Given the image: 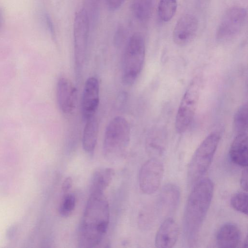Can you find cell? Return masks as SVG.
<instances>
[{
	"instance_id": "obj_1",
	"label": "cell",
	"mask_w": 248,
	"mask_h": 248,
	"mask_svg": "<svg viewBox=\"0 0 248 248\" xmlns=\"http://www.w3.org/2000/svg\"><path fill=\"white\" fill-rule=\"evenodd\" d=\"M109 219V206L104 193H90L78 227V247L99 245L107 233Z\"/></svg>"
},
{
	"instance_id": "obj_2",
	"label": "cell",
	"mask_w": 248,
	"mask_h": 248,
	"mask_svg": "<svg viewBox=\"0 0 248 248\" xmlns=\"http://www.w3.org/2000/svg\"><path fill=\"white\" fill-rule=\"evenodd\" d=\"M214 184L208 178L197 182L189 195L183 217L184 233L189 246L197 243L200 232L210 207Z\"/></svg>"
},
{
	"instance_id": "obj_3",
	"label": "cell",
	"mask_w": 248,
	"mask_h": 248,
	"mask_svg": "<svg viewBox=\"0 0 248 248\" xmlns=\"http://www.w3.org/2000/svg\"><path fill=\"white\" fill-rule=\"evenodd\" d=\"M130 137V128L124 117L114 118L107 125L103 142V153L108 161L115 162L123 157Z\"/></svg>"
},
{
	"instance_id": "obj_4",
	"label": "cell",
	"mask_w": 248,
	"mask_h": 248,
	"mask_svg": "<svg viewBox=\"0 0 248 248\" xmlns=\"http://www.w3.org/2000/svg\"><path fill=\"white\" fill-rule=\"evenodd\" d=\"M220 139V133H210L200 143L189 162L187 173V182L194 185L208 170Z\"/></svg>"
},
{
	"instance_id": "obj_5",
	"label": "cell",
	"mask_w": 248,
	"mask_h": 248,
	"mask_svg": "<svg viewBox=\"0 0 248 248\" xmlns=\"http://www.w3.org/2000/svg\"><path fill=\"white\" fill-rule=\"evenodd\" d=\"M145 57V39L142 34L135 32L129 39L124 55L122 79L126 85L133 84L143 68Z\"/></svg>"
},
{
	"instance_id": "obj_6",
	"label": "cell",
	"mask_w": 248,
	"mask_h": 248,
	"mask_svg": "<svg viewBox=\"0 0 248 248\" xmlns=\"http://www.w3.org/2000/svg\"><path fill=\"white\" fill-rule=\"evenodd\" d=\"M202 83L201 76H196L190 81L183 95L175 120V128L178 134L185 133L193 120L198 107Z\"/></svg>"
},
{
	"instance_id": "obj_7",
	"label": "cell",
	"mask_w": 248,
	"mask_h": 248,
	"mask_svg": "<svg viewBox=\"0 0 248 248\" xmlns=\"http://www.w3.org/2000/svg\"><path fill=\"white\" fill-rule=\"evenodd\" d=\"M89 30L90 18L87 11L81 8L75 15L73 25L75 62L79 69L85 59Z\"/></svg>"
},
{
	"instance_id": "obj_8",
	"label": "cell",
	"mask_w": 248,
	"mask_h": 248,
	"mask_svg": "<svg viewBox=\"0 0 248 248\" xmlns=\"http://www.w3.org/2000/svg\"><path fill=\"white\" fill-rule=\"evenodd\" d=\"M247 10L242 7L234 6L224 14L217 27L216 38L219 41H226L239 34L245 22Z\"/></svg>"
},
{
	"instance_id": "obj_9",
	"label": "cell",
	"mask_w": 248,
	"mask_h": 248,
	"mask_svg": "<svg viewBox=\"0 0 248 248\" xmlns=\"http://www.w3.org/2000/svg\"><path fill=\"white\" fill-rule=\"evenodd\" d=\"M164 173V167L161 161L153 157L144 163L139 174L140 190L145 194L155 192L160 185Z\"/></svg>"
},
{
	"instance_id": "obj_10",
	"label": "cell",
	"mask_w": 248,
	"mask_h": 248,
	"mask_svg": "<svg viewBox=\"0 0 248 248\" xmlns=\"http://www.w3.org/2000/svg\"><path fill=\"white\" fill-rule=\"evenodd\" d=\"M198 28L196 17L186 14L178 20L173 30L172 38L178 46H184L189 44L195 38Z\"/></svg>"
},
{
	"instance_id": "obj_11",
	"label": "cell",
	"mask_w": 248,
	"mask_h": 248,
	"mask_svg": "<svg viewBox=\"0 0 248 248\" xmlns=\"http://www.w3.org/2000/svg\"><path fill=\"white\" fill-rule=\"evenodd\" d=\"M99 102V85L95 77H90L86 81L81 99V114L86 121L94 116Z\"/></svg>"
},
{
	"instance_id": "obj_12",
	"label": "cell",
	"mask_w": 248,
	"mask_h": 248,
	"mask_svg": "<svg viewBox=\"0 0 248 248\" xmlns=\"http://www.w3.org/2000/svg\"><path fill=\"white\" fill-rule=\"evenodd\" d=\"M57 98L61 111L65 114L72 113L76 106L77 91L74 85L67 78H60L57 85Z\"/></svg>"
},
{
	"instance_id": "obj_13",
	"label": "cell",
	"mask_w": 248,
	"mask_h": 248,
	"mask_svg": "<svg viewBox=\"0 0 248 248\" xmlns=\"http://www.w3.org/2000/svg\"><path fill=\"white\" fill-rule=\"evenodd\" d=\"M180 194L176 185L170 183L164 185L158 199L156 207L158 214L168 216L173 213L179 205Z\"/></svg>"
},
{
	"instance_id": "obj_14",
	"label": "cell",
	"mask_w": 248,
	"mask_h": 248,
	"mask_svg": "<svg viewBox=\"0 0 248 248\" xmlns=\"http://www.w3.org/2000/svg\"><path fill=\"white\" fill-rule=\"evenodd\" d=\"M179 235V228L176 221L167 217L158 228L155 239V244L158 248H171L176 244Z\"/></svg>"
},
{
	"instance_id": "obj_15",
	"label": "cell",
	"mask_w": 248,
	"mask_h": 248,
	"mask_svg": "<svg viewBox=\"0 0 248 248\" xmlns=\"http://www.w3.org/2000/svg\"><path fill=\"white\" fill-rule=\"evenodd\" d=\"M241 232L238 227L233 223H226L218 229L216 235V243L219 248H234L240 242Z\"/></svg>"
},
{
	"instance_id": "obj_16",
	"label": "cell",
	"mask_w": 248,
	"mask_h": 248,
	"mask_svg": "<svg viewBox=\"0 0 248 248\" xmlns=\"http://www.w3.org/2000/svg\"><path fill=\"white\" fill-rule=\"evenodd\" d=\"M229 156L233 163L243 168L247 167L248 164L247 133L237 134L231 145Z\"/></svg>"
},
{
	"instance_id": "obj_17",
	"label": "cell",
	"mask_w": 248,
	"mask_h": 248,
	"mask_svg": "<svg viewBox=\"0 0 248 248\" xmlns=\"http://www.w3.org/2000/svg\"><path fill=\"white\" fill-rule=\"evenodd\" d=\"M114 175V170L110 168H100L95 170L91 178L90 194L104 193Z\"/></svg>"
},
{
	"instance_id": "obj_18",
	"label": "cell",
	"mask_w": 248,
	"mask_h": 248,
	"mask_svg": "<svg viewBox=\"0 0 248 248\" xmlns=\"http://www.w3.org/2000/svg\"><path fill=\"white\" fill-rule=\"evenodd\" d=\"M82 136V146L89 154L94 152L98 138L99 125L97 119L94 116L86 121Z\"/></svg>"
},
{
	"instance_id": "obj_19",
	"label": "cell",
	"mask_w": 248,
	"mask_h": 248,
	"mask_svg": "<svg viewBox=\"0 0 248 248\" xmlns=\"http://www.w3.org/2000/svg\"><path fill=\"white\" fill-rule=\"evenodd\" d=\"M154 0H133L132 11L135 18L141 22H146L152 16Z\"/></svg>"
},
{
	"instance_id": "obj_20",
	"label": "cell",
	"mask_w": 248,
	"mask_h": 248,
	"mask_svg": "<svg viewBox=\"0 0 248 248\" xmlns=\"http://www.w3.org/2000/svg\"><path fill=\"white\" fill-rule=\"evenodd\" d=\"M177 7L176 0H160L157 7L159 19L164 22L170 21L175 15Z\"/></svg>"
},
{
	"instance_id": "obj_21",
	"label": "cell",
	"mask_w": 248,
	"mask_h": 248,
	"mask_svg": "<svg viewBox=\"0 0 248 248\" xmlns=\"http://www.w3.org/2000/svg\"><path fill=\"white\" fill-rule=\"evenodd\" d=\"M233 125L237 134L247 133V104H244L237 109L233 118Z\"/></svg>"
},
{
	"instance_id": "obj_22",
	"label": "cell",
	"mask_w": 248,
	"mask_h": 248,
	"mask_svg": "<svg viewBox=\"0 0 248 248\" xmlns=\"http://www.w3.org/2000/svg\"><path fill=\"white\" fill-rule=\"evenodd\" d=\"M165 144L166 140L163 135L154 133L147 140V150L152 155H161L164 151Z\"/></svg>"
},
{
	"instance_id": "obj_23",
	"label": "cell",
	"mask_w": 248,
	"mask_h": 248,
	"mask_svg": "<svg viewBox=\"0 0 248 248\" xmlns=\"http://www.w3.org/2000/svg\"><path fill=\"white\" fill-rule=\"evenodd\" d=\"M75 206V195L69 193L64 194L59 207V214L63 217H67L73 212Z\"/></svg>"
},
{
	"instance_id": "obj_24",
	"label": "cell",
	"mask_w": 248,
	"mask_h": 248,
	"mask_svg": "<svg viewBox=\"0 0 248 248\" xmlns=\"http://www.w3.org/2000/svg\"><path fill=\"white\" fill-rule=\"evenodd\" d=\"M248 194L247 192L241 191L234 194L231 199V204L236 211L247 215Z\"/></svg>"
},
{
	"instance_id": "obj_25",
	"label": "cell",
	"mask_w": 248,
	"mask_h": 248,
	"mask_svg": "<svg viewBox=\"0 0 248 248\" xmlns=\"http://www.w3.org/2000/svg\"><path fill=\"white\" fill-rule=\"evenodd\" d=\"M125 0H106V4L111 11H115L119 9Z\"/></svg>"
},
{
	"instance_id": "obj_26",
	"label": "cell",
	"mask_w": 248,
	"mask_h": 248,
	"mask_svg": "<svg viewBox=\"0 0 248 248\" xmlns=\"http://www.w3.org/2000/svg\"><path fill=\"white\" fill-rule=\"evenodd\" d=\"M240 177V185L242 189L247 191L248 190V170L247 167L244 168Z\"/></svg>"
},
{
	"instance_id": "obj_27",
	"label": "cell",
	"mask_w": 248,
	"mask_h": 248,
	"mask_svg": "<svg viewBox=\"0 0 248 248\" xmlns=\"http://www.w3.org/2000/svg\"><path fill=\"white\" fill-rule=\"evenodd\" d=\"M73 180L71 177H66L63 181L62 186V190L63 194H66L71 189L72 186Z\"/></svg>"
},
{
	"instance_id": "obj_28",
	"label": "cell",
	"mask_w": 248,
	"mask_h": 248,
	"mask_svg": "<svg viewBox=\"0 0 248 248\" xmlns=\"http://www.w3.org/2000/svg\"><path fill=\"white\" fill-rule=\"evenodd\" d=\"M45 19H46V24L47 28L49 31L50 34H51L52 37H54L55 36L54 28L53 24L51 20L50 17H49V16L46 15V16Z\"/></svg>"
},
{
	"instance_id": "obj_29",
	"label": "cell",
	"mask_w": 248,
	"mask_h": 248,
	"mask_svg": "<svg viewBox=\"0 0 248 248\" xmlns=\"http://www.w3.org/2000/svg\"><path fill=\"white\" fill-rule=\"evenodd\" d=\"M3 24V16L1 11H0V29L2 26Z\"/></svg>"
},
{
	"instance_id": "obj_30",
	"label": "cell",
	"mask_w": 248,
	"mask_h": 248,
	"mask_svg": "<svg viewBox=\"0 0 248 248\" xmlns=\"http://www.w3.org/2000/svg\"><path fill=\"white\" fill-rule=\"evenodd\" d=\"M247 239L246 238V240L244 241V243L243 244V248H247Z\"/></svg>"
}]
</instances>
